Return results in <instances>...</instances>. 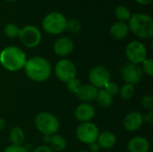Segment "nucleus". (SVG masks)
I'll return each mask as SVG.
<instances>
[{
	"mask_svg": "<svg viewBox=\"0 0 153 152\" xmlns=\"http://www.w3.org/2000/svg\"><path fill=\"white\" fill-rule=\"evenodd\" d=\"M25 75L32 82H44L52 74V66L49 61L40 56L27 58L23 67Z\"/></svg>",
	"mask_w": 153,
	"mask_h": 152,
	"instance_id": "obj_1",
	"label": "nucleus"
},
{
	"mask_svg": "<svg viewBox=\"0 0 153 152\" xmlns=\"http://www.w3.org/2000/svg\"><path fill=\"white\" fill-rule=\"evenodd\" d=\"M27 61L25 52L19 47L8 46L0 51V65L8 72H19Z\"/></svg>",
	"mask_w": 153,
	"mask_h": 152,
	"instance_id": "obj_2",
	"label": "nucleus"
},
{
	"mask_svg": "<svg viewBox=\"0 0 153 152\" xmlns=\"http://www.w3.org/2000/svg\"><path fill=\"white\" fill-rule=\"evenodd\" d=\"M129 31L142 39H149L153 36V19L152 16L143 13L131 15L128 21Z\"/></svg>",
	"mask_w": 153,
	"mask_h": 152,
	"instance_id": "obj_3",
	"label": "nucleus"
},
{
	"mask_svg": "<svg viewBox=\"0 0 153 152\" xmlns=\"http://www.w3.org/2000/svg\"><path fill=\"white\" fill-rule=\"evenodd\" d=\"M36 129L44 135H53L60 129V121L49 112H40L34 118Z\"/></svg>",
	"mask_w": 153,
	"mask_h": 152,
	"instance_id": "obj_4",
	"label": "nucleus"
},
{
	"mask_svg": "<svg viewBox=\"0 0 153 152\" xmlns=\"http://www.w3.org/2000/svg\"><path fill=\"white\" fill-rule=\"evenodd\" d=\"M67 19L59 12H50L42 20L43 30L50 35H58L66 30Z\"/></svg>",
	"mask_w": 153,
	"mask_h": 152,
	"instance_id": "obj_5",
	"label": "nucleus"
},
{
	"mask_svg": "<svg viewBox=\"0 0 153 152\" xmlns=\"http://www.w3.org/2000/svg\"><path fill=\"white\" fill-rule=\"evenodd\" d=\"M54 73L58 81L66 83L76 78L77 69L75 65L67 58H62L56 62L54 67Z\"/></svg>",
	"mask_w": 153,
	"mask_h": 152,
	"instance_id": "obj_6",
	"label": "nucleus"
},
{
	"mask_svg": "<svg viewBox=\"0 0 153 152\" xmlns=\"http://www.w3.org/2000/svg\"><path fill=\"white\" fill-rule=\"evenodd\" d=\"M125 53L129 63L139 65L148 56V51L145 45L139 40H134L129 42L126 47Z\"/></svg>",
	"mask_w": 153,
	"mask_h": 152,
	"instance_id": "obj_7",
	"label": "nucleus"
},
{
	"mask_svg": "<svg viewBox=\"0 0 153 152\" xmlns=\"http://www.w3.org/2000/svg\"><path fill=\"white\" fill-rule=\"evenodd\" d=\"M19 39L22 44L28 48L38 47L42 40L40 30L35 25H26L21 29Z\"/></svg>",
	"mask_w": 153,
	"mask_h": 152,
	"instance_id": "obj_8",
	"label": "nucleus"
},
{
	"mask_svg": "<svg viewBox=\"0 0 153 152\" xmlns=\"http://www.w3.org/2000/svg\"><path fill=\"white\" fill-rule=\"evenodd\" d=\"M75 134L79 142L88 145L97 141L100 130L96 124L92 122L81 123L76 128Z\"/></svg>",
	"mask_w": 153,
	"mask_h": 152,
	"instance_id": "obj_9",
	"label": "nucleus"
},
{
	"mask_svg": "<svg viewBox=\"0 0 153 152\" xmlns=\"http://www.w3.org/2000/svg\"><path fill=\"white\" fill-rule=\"evenodd\" d=\"M88 78L90 84L93 85L98 90H101L109 81H111V73L106 66L98 65L90 70Z\"/></svg>",
	"mask_w": 153,
	"mask_h": 152,
	"instance_id": "obj_10",
	"label": "nucleus"
},
{
	"mask_svg": "<svg viewBox=\"0 0 153 152\" xmlns=\"http://www.w3.org/2000/svg\"><path fill=\"white\" fill-rule=\"evenodd\" d=\"M120 74L126 83L136 85L142 81L143 72L141 68V65L128 62L121 66Z\"/></svg>",
	"mask_w": 153,
	"mask_h": 152,
	"instance_id": "obj_11",
	"label": "nucleus"
},
{
	"mask_svg": "<svg viewBox=\"0 0 153 152\" xmlns=\"http://www.w3.org/2000/svg\"><path fill=\"white\" fill-rule=\"evenodd\" d=\"M74 49V40L71 38L65 36L58 38L53 45V50L55 54L60 57L68 56L73 53Z\"/></svg>",
	"mask_w": 153,
	"mask_h": 152,
	"instance_id": "obj_12",
	"label": "nucleus"
},
{
	"mask_svg": "<svg viewBox=\"0 0 153 152\" xmlns=\"http://www.w3.org/2000/svg\"><path fill=\"white\" fill-rule=\"evenodd\" d=\"M143 125V114L139 111H131L123 119V126L129 133L137 132Z\"/></svg>",
	"mask_w": 153,
	"mask_h": 152,
	"instance_id": "obj_13",
	"label": "nucleus"
},
{
	"mask_svg": "<svg viewBox=\"0 0 153 152\" xmlns=\"http://www.w3.org/2000/svg\"><path fill=\"white\" fill-rule=\"evenodd\" d=\"M96 115V109L93 105L91 103H83L79 104L74 109V117L80 123H87L91 122Z\"/></svg>",
	"mask_w": 153,
	"mask_h": 152,
	"instance_id": "obj_14",
	"label": "nucleus"
},
{
	"mask_svg": "<svg viewBox=\"0 0 153 152\" xmlns=\"http://www.w3.org/2000/svg\"><path fill=\"white\" fill-rule=\"evenodd\" d=\"M98 92L99 90L96 87H94L90 83H87V84H82V86L79 88V90L74 95L80 101L83 103L91 104L93 101L96 100Z\"/></svg>",
	"mask_w": 153,
	"mask_h": 152,
	"instance_id": "obj_15",
	"label": "nucleus"
},
{
	"mask_svg": "<svg viewBox=\"0 0 153 152\" xmlns=\"http://www.w3.org/2000/svg\"><path fill=\"white\" fill-rule=\"evenodd\" d=\"M151 143L146 137L137 135L132 137L127 142L128 152H150Z\"/></svg>",
	"mask_w": 153,
	"mask_h": 152,
	"instance_id": "obj_16",
	"label": "nucleus"
},
{
	"mask_svg": "<svg viewBox=\"0 0 153 152\" xmlns=\"http://www.w3.org/2000/svg\"><path fill=\"white\" fill-rule=\"evenodd\" d=\"M43 142L46 145L49 146V148L54 152L64 151L67 147V142L65 138L57 133L53 135H44Z\"/></svg>",
	"mask_w": 153,
	"mask_h": 152,
	"instance_id": "obj_17",
	"label": "nucleus"
},
{
	"mask_svg": "<svg viewBox=\"0 0 153 152\" xmlns=\"http://www.w3.org/2000/svg\"><path fill=\"white\" fill-rule=\"evenodd\" d=\"M96 142L99 144L100 149L110 150L116 146L117 142V137L114 133L110 131H104L100 133Z\"/></svg>",
	"mask_w": 153,
	"mask_h": 152,
	"instance_id": "obj_18",
	"label": "nucleus"
},
{
	"mask_svg": "<svg viewBox=\"0 0 153 152\" xmlns=\"http://www.w3.org/2000/svg\"><path fill=\"white\" fill-rule=\"evenodd\" d=\"M129 33V28L126 22H119L117 21L116 22H114L110 29H109V34L112 37V39H114L115 40L120 41L123 40L124 39H126Z\"/></svg>",
	"mask_w": 153,
	"mask_h": 152,
	"instance_id": "obj_19",
	"label": "nucleus"
},
{
	"mask_svg": "<svg viewBox=\"0 0 153 152\" xmlns=\"http://www.w3.org/2000/svg\"><path fill=\"white\" fill-rule=\"evenodd\" d=\"M9 141L12 145L23 146L25 142V132L20 126H13L9 132Z\"/></svg>",
	"mask_w": 153,
	"mask_h": 152,
	"instance_id": "obj_20",
	"label": "nucleus"
},
{
	"mask_svg": "<svg viewBox=\"0 0 153 152\" xmlns=\"http://www.w3.org/2000/svg\"><path fill=\"white\" fill-rule=\"evenodd\" d=\"M95 101H97L98 105L101 108L107 109L112 106L113 101H114V97H112L109 93H108L104 89H101V90H99Z\"/></svg>",
	"mask_w": 153,
	"mask_h": 152,
	"instance_id": "obj_21",
	"label": "nucleus"
},
{
	"mask_svg": "<svg viewBox=\"0 0 153 152\" xmlns=\"http://www.w3.org/2000/svg\"><path fill=\"white\" fill-rule=\"evenodd\" d=\"M124 100H130L134 98L135 94V88L134 85L125 83L122 87L119 89V93H118Z\"/></svg>",
	"mask_w": 153,
	"mask_h": 152,
	"instance_id": "obj_22",
	"label": "nucleus"
},
{
	"mask_svg": "<svg viewBox=\"0 0 153 152\" xmlns=\"http://www.w3.org/2000/svg\"><path fill=\"white\" fill-rule=\"evenodd\" d=\"M131 15V11L125 5H119L115 9V16L119 22H128Z\"/></svg>",
	"mask_w": 153,
	"mask_h": 152,
	"instance_id": "obj_23",
	"label": "nucleus"
},
{
	"mask_svg": "<svg viewBox=\"0 0 153 152\" xmlns=\"http://www.w3.org/2000/svg\"><path fill=\"white\" fill-rule=\"evenodd\" d=\"M20 31H21V28H19L18 25L15 23H8L4 28V35L9 39L19 38Z\"/></svg>",
	"mask_w": 153,
	"mask_h": 152,
	"instance_id": "obj_24",
	"label": "nucleus"
},
{
	"mask_svg": "<svg viewBox=\"0 0 153 152\" xmlns=\"http://www.w3.org/2000/svg\"><path fill=\"white\" fill-rule=\"evenodd\" d=\"M82 30V24L81 22L76 19H70L67 20L66 23V30H68L71 33H78Z\"/></svg>",
	"mask_w": 153,
	"mask_h": 152,
	"instance_id": "obj_25",
	"label": "nucleus"
},
{
	"mask_svg": "<svg viewBox=\"0 0 153 152\" xmlns=\"http://www.w3.org/2000/svg\"><path fill=\"white\" fill-rule=\"evenodd\" d=\"M66 84V90L72 93V94H75L77 92V90H79V88L82 86V82L77 79V78H74L71 81H69L68 82L65 83Z\"/></svg>",
	"mask_w": 153,
	"mask_h": 152,
	"instance_id": "obj_26",
	"label": "nucleus"
},
{
	"mask_svg": "<svg viewBox=\"0 0 153 152\" xmlns=\"http://www.w3.org/2000/svg\"><path fill=\"white\" fill-rule=\"evenodd\" d=\"M108 93H109L112 97H115L117 96L118 93H119V85L116 82H113V81H109L106 85L105 87L103 88Z\"/></svg>",
	"mask_w": 153,
	"mask_h": 152,
	"instance_id": "obj_27",
	"label": "nucleus"
},
{
	"mask_svg": "<svg viewBox=\"0 0 153 152\" xmlns=\"http://www.w3.org/2000/svg\"><path fill=\"white\" fill-rule=\"evenodd\" d=\"M141 68L143 72V73H146L148 76L153 75V60L152 58L147 57L142 64Z\"/></svg>",
	"mask_w": 153,
	"mask_h": 152,
	"instance_id": "obj_28",
	"label": "nucleus"
},
{
	"mask_svg": "<svg viewBox=\"0 0 153 152\" xmlns=\"http://www.w3.org/2000/svg\"><path fill=\"white\" fill-rule=\"evenodd\" d=\"M142 107L147 111H153V97L150 94L143 96L141 99Z\"/></svg>",
	"mask_w": 153,
	"mask_h": 152,
	"instance_id": "obj_29",
	"label": "nucleus"
},
{
	"mask_svg": "<svg viewBox=\"0 0 153 152\" xmlns=\"http://www.w3.org/2000/svg\"><path fill=\"white\" fill-rule=\"evenodd\" d=\"M3 152H29L24 146H16V145H12L10 144L7 146Z\"/></svg>",
	"mask_w": 153,
	"mask_h": 152,
	"instance_id": "obj_30",
	"label": "nucleus"
},
{
	"mask_svg": "<svg viewBox=\"0 0 153 152\" xmlns=\"http://www.w3.org/2000/svg\"><path fill=\"white\" fill-rule=\"evenodd\" d=\"M143 123H146L148 125H152L153 124V111H147L146 114L143 115Z\"/></svg>",
	"mask_w": 153,
	"mask_h": 152,
	"instance_id": "obj_31",
	"label": "nucleus"
},
{
	"mask_svg": "<svg viewBox=\"0 0 153 152\" xmlns=\"http://www.w3.org/2000/svg\"><path fill=\"white\" fill-rule=\"evenodd\" d=\"M31 152H54L50 148L49 146L46 145V144H43V145H40L37 148H35Z\"/></svg>",
	"mask_w": 153,
	"mask_h": 152,
	"instance_id": "obj_32",
	"label": "nucleus"
},
{
	"mask_svg": "<svg viewBox=\"0 0 153 152\" xmlns=\"http://www.w3.org/2000/svg\"><path fill=\"white\" fill-rule=\"evenodd\" d=\"M88 151L90 152H100V147L99 146V144L95 142L92 143L88 144Z\"/></svg>",
	"mask_w": 153,
	"mask_h": 152,
	"instance_id": "obj_33",
	"label": "nucleus"
},
{
	"mask_svg": "<svg viewBox=\"0 0 153 152\" xmlns=\"http://www.w3.org/2000/svg\"><path fill=\"white\" fill-rule=\"evenodd\" d=\"M137 4H142V5H148L151 4L153 2V0H134Z\"/></svg>",
	"mask_w": 153,
	"mask_h": 152,
	"instance_id": "obj_34",
	"label": "nucleus"
},
{
	"mask_svg": "<svg viewBox=\"0 0 153 152\" xmlns=\"http://www.w3.org/2000/svg\"><path fill=\"white\" fill-rule=\"evenodd\" d=\"M6 126V122L3 117H0V131H3Z\"/></svg>",
	"mask_w": 153,
	"mask_h": 152,
	"instance_id": "obj_35",
	"label": "nucleus"
},
{
	"mask_svg": "<svg viewBox=\"0 0 153 152\" xmlns=\"http://www.w3.org/2000/svg\"><path fill=\"white\" fill-rule=\"evenodd\" d=\"M77 152H90L88 150H83V151H79Z\"/></svg>",
	"mask_w": 153,
	"mask_h": 152,
	"instance_id": "obj_36",
	"label": "nucleus"
},
{
	"mask_svg": "<svg viewBox=\"0 0 153 152\" xmlns=\"http://www.w3.org/2000/svg\"><path fill=\"white\" fill-rule=\"evenodd\" d=\"M6 2H10V3H12V2H15V1H17V0H5Z\"/></svg>",
	"mask_w": 153,
	"mask_h": 152,
	"instance_id": "obj_37",
	"label": "nucleus"
},
{
	"mask_svg": "<svg viewBox=\"0 0 153 152\" xmlns=\"http://www.w3.org/2000/svg\"><path fill=\"white\" fill-rule=\"evenodd\" d=\"M103 152H108V151H103Z\"/></svg>",
	"mask_w": 153,
	"mask_h": 152,
	"instance_id": "obj_38",
	"label": "nucleus"
}]
</instances>
